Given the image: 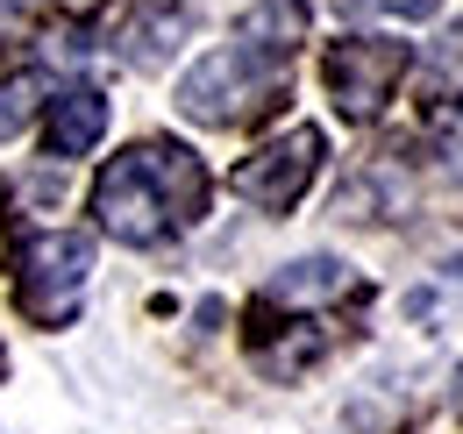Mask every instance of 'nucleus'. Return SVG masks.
Listing matches in <instances>:
<instances>
[{
	"label": "nucleus",
	"instance_id": "f257e3e1",
	"mask_svg": "<svg viewBox=\"0 0 463 434\" xmlns=\"http://www.w3.org/2000/svg\"><path fill=\"white\" fill-rule=\"evenodd\" d=\"M307 36V0H264L257 14H242L235 43L207 51L185 86H178V108L185 121H207V128H242L257 114H271L286 100L292 79V51Z\"/></svg>",
	"mask_w": 463,
	"mask_h": 434
},
{
	"label": "nucleus",
	"instance_id": "f03ea898",
	"mask_svg": "<svg viewBox=\"0 0 463 434\" xmlns=\"http://www.w3.org/2000/svg\"><path fill=\"white\" fill-rule=\"evenodd\" d=\"M207 200H214V178L178 136H143L121 157H108L93 178V221L128 250H157V242L185 235L207 214Z\"/></svg>",
	"mask_w": 463,
	"mask_h": 434
},
{
	"label": "nucleus",
	"instance_id": "7ed1b4c3",
	"mask_svg": "<svg viewBox=\"0 0 463 434\" xmlns=\"http://www.w3.org/2000/svg\"><path fill=\"white\" fill-rule=\"evenodd\" d=\"M86 278H93V235H79V228L29 235L14 250V307H22V321L71 327L79 299H86Z\"/></svg>",
	"mask_w": 463,
	"mask_h": 434
},
{
	"label": "nucleus",
	"instance_id": "20e7f679",
	"mask_svg": "<svg viewBox=\"0 0 463 434\" xmlns=\"http://www.w3.org/2000/svg\"><path fill=\"white\" fill-rule=\"evenodd\" d=\"M328 349H335L328 307H314V299H279V292H257V299H250V363H257L264 378L292 384L299 371H314Z\"/></svg>",
	"mask_w": 463,
	"mask_h": 434
},
{
	"label": "nucleus",
	"instance_id": "39448f33",
	"mask_svg": "<svg viewBox=\"0 0 463 434\" xmlns=\"http://www.w3.org/2000/svg\"><path fill=\"white\" fill-rule=\"evenodd\" d=\"M406 71H413V51L392 36H343L321 51V86H328L343 121H378Z\"/></svg>",
	"mask_w": 463,
	"mask_h": 434
},
{
	"label": "nucleus",
	"instance_id": "423d86ee",
	"mask_svg": "<svg viewBox=\"0 0 463 434\" xmlns=\"http://www.w3.org/2000/svg\"><path fill=\"white\" fill-rule=\"evenodd\" d=\"M321 157H328V136H321L314 121H299V128L271 136L264 150H250V157L235 164V193H242L257 214H292V207L307 200V185L321 178Z\"/></svg>",
	"mask_w": 463,
	"mask_h": 434
},
{
	"label": "nucleus",
	"instance_id": "0eeeda50",
	"mask_svg": "<svg viewBox=\"0 0 463 434\" xmlns=\"http://www.w3.org/2000/svg\"><path fill=\"white\" fill-rule=\"evenodd\" d=\"M185 36H193V7H178V0H128L100 14V43L128 71H157Z\"/></svg>",
	"mask_w": 463,
	"mask_h": 434
},
{
	"label": "nucleus",
	"instance_id": "6e6552de",
	"mask_svg": "<svg viewBox=\"0 0 463 434\" xmlns=\"http://www.w3.org/2000/svg\"><path fill=\"white\" fill-rule=\"evenodd\" d=\"M108 136V100L93 86H64L58 100H43V150L51 157H86Z\"/></svg>",
	"mask_w": 463,
	"mask_h": 434
},
{
	"label": "nucleus",
	"instance_id": "1a4fd4ad",
	"mask_svg": "<svg viewBox=\"0 0 463 434\" xmlns=\"http://www.w3.org/2000/svg\"><path fill=\"white\" fill-rule=\"evenodd\" d=\"M463 108V22L442 29V43L428 51V71H420V114H457Z\"/></svg>",
	"mask_w": 463,
	"mask_h": 434
},
{
	"label": "nucleus",
	"instance_id": "9d476101",
	"mask_svg": "<svg viewBox=\"0 0 463 434\" xmlns=\"http://www.w3.org/2000/svg\"><path fill=\"white\" fill-rule=\"evenodd\" d=\"M36 108H43V79H36V71H14V79L0 86V143H14V136L36 121Z\"/></svg>",
	"mask_w": 463,
	"mask_h": 434
},
{
	"label": "nucleus",
	"instance_id": "9b49d317",
	"mask_svg": "<svg viewBox=\"0 0 463 434\" xmlns=\"http://www.w3.org/2000/svg\"><path fill=\"white\" fill-rule=\"evenodd\" d=\"M343 14H406V22H428L442 0H335Z\"/></svg>",
	"mask_w": 463,
	"mask_h": 434
},
{
	"label": "nucleus",
	"instance_id": "f8f14e48",
	"mask_svg": "<svg viewBox=\"0 0 463 434\" xmlns=\"http://www.w3.org/2000/svg\"><path fill=\"white\" fill-rule=\"evenodd\" d=\"M22 7H29V0H0V14H22Z\"/></svg>",
	"mask_w": 463,
	"mask_h": 434
},
{
	"label": "nucleus",
	"instance_id": "ddd939ff",
	"mask_svg": "<svg viewBox=\"0 0 463 434\" xmlns=\"http://www.w3.org/2000/svg\"><path fill=\"white\" fill-rule=\"evenodd\" d=\"M0 378H7V349H0Z\"/></svg>",
	"mask_w": 463,
	"mask_h": 434
}]
</instances>
